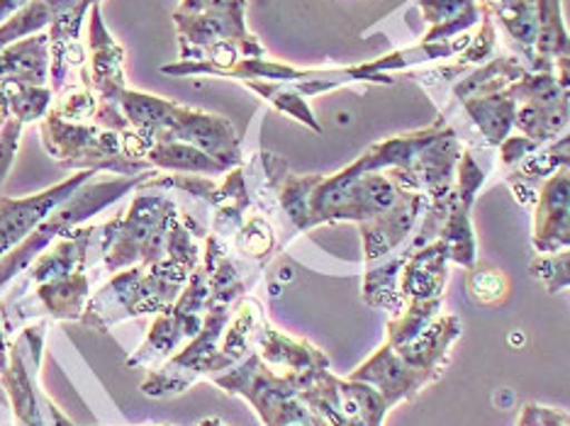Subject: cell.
<instances>
[{
  "instance_id": "cell-1",
  "label": "cell",
  "mask_w": 570,
  "mask_h": 426,
  "mask_svg": "<svg viewBox=\"0 0 570 426\" xmlns=\"http://www.w3.org/2000/svg\"><path fill=\"white\" fill-rule=\"evenodd\" d=\"M193 227L196 225L190 217H180L168 256L157 264L129 266L115 276L88 300L81 325L106 334L122 321L161 315L166 307H171L198 264V249L190 235Z\"/></svg>"
},
{
  "instance_id": "cell-2",
  "label": "cell",
  "mask_w": 570,
  "mask_h": 426,
  "mask_svg": "<svg viewBox=\"0 0 570 426\" xmlns=\"http://www.w3.org/2000/svg\"><path fill=\"white\" fill-rule=\"evenodd\" d=\"M120 110L147 145V151L151 145L180 141V145H190L210 153L213 159L225 166L239 161L235 127L217 115H207L129 88L120 96Z\"/></svg>"
},
{
  "instance_id": "cell-3",
  "label": "cell",
  "mask_w": 570,
  "mask_h": 426,
  "mask_svg": "<svg viewBox=\"0 0 570 426\" xmlns=\"http://www.w3.org/2000/svg\"><path fill=\"white\" fill-rule=\"evenodd\" d=\"M180 222L176 202L164 196H139L129 210L98 227L100 254L108 274L137 264H157L171 251L174 231Z\"/></svg>"
},
{
  "instance_id": "cell-4",
  "label": "cell",
  "mask_w": 570,
  "mask_h": 426,
  "mask_svg": "<svg viewBox=\"0 0 570 426\" xmlns=\"http://www.w3.org/2000/svg\"><path fill=\"white\" fill-rule=\"evenodd\" d=\"M47 329V321L37 319L8 341V364L0 370V385L18 426H73L42 387Z\"/></svg>"
},
{
  "instance_id": "cell-5",
  "label": "cell",
  "mask_w": 570,
  "mask_h": 426,
  "mask_svg": "<svg viewBox=\"0 0 570 426\" xmlns=\"http://www.w3.org/2000/svg\"><path fill=\"white\" fill-rule=\"evenodd\" d=\"M40 132L49 157L67 166V169L115 171L127 178L157 171L147 161L125 157L122 139L112 129L86 122H69L59 118L55 110H49L40 122Z\"/></svg>"
},
{
  "instance_id": "cell-6",
  "label": "cell",
  "mask_w": 570,
  "mask_h": 426,
  "mask_svg": "<svg viewBox=\"0 0 570 426\" xmlns=\"http://www.w3.org/2000/svg\"><path fill=\"white\" fill-rule=\"evenodd\" d=\"M213 295L210 264L205 261V266L190 276L178 300L154 319L147 339L127 358V368H141L149 373L159 370L168 358L186 348L200 334L207 309L213 305Z\"/></svg>"
},
{
  "instance_id": "cell-7",
  "label": "cell",
  "mask_w": 570,
  "mask_h": 426,
  "mask_svg": "<svg viewBox=\"0 0 570 426\" xmlns=\"http://www.w3.org/2000/svg\"><path fill=\"white\" fill-rule=\"evenodd\" d=\"M149 176H157V171L141 174L137 178L132 176V178H118V180H100V184H88L86 190H81L83 188L81 186L67 202H61L59 208L20 244V247H16L10 254L0 258V293H3L8 283L16 280L18 274H22V270L28 268L35 258L49 247V244H55L61 235H67V231L79 225L81 219H88L98 210L108 208L110 202L120 200L125 192L145 184Z\"/></svg>"
},
{
  "instance_id": "cell-8",
  "label": "cell",
  "mask_w": 570,
  "mask_h": 426,
  "mask_svg": "<svg viewBox=\"0 0 570 426\" xmlns=\"http://www.w3.org/2000/svg\"><path fill=\"white\" fill-rule=\"evenodd\" d=\"M96 174L98 171H81L63 180V184L40 192V196L20 200L0 196V258L20 247L61 202H67Z\"/></svg>"
},
{
  "instance_id": "cell-9",
  "label": "cell",
  "mask_w": 570,
  "mask_h": 426,
  "mask_svg": "<svg viewBox=\"0 0 570 426\" xmlns=\"http://www.w3.org/2000/svg\"><path fill=\"white\" fill-rule=\"evenodd\" d=\"M88 51H90V88L98 102L120 106V96L127 90L125 79V49L112 40L106 22L100 18V3L88 10Z\"/></svg>"
},
{
  "instance_id": "cell-10",
  "label": "cell",
  "mask_w": 570,
  "mask_h": 426,
  "mask_svg": "<svg viewBox=\"0 0 570 426\" xmlns=\"http://www.w3.org/2000/svg\"><path fill=\"white\" fill-rule=\"evenodd\" d=\"M49 34L24 37L0 49V83L45 86L49 76Z\"/></svg>"
},
{
  "instance_id": "cell-11",
  "label": "cell",
  "mask_w": 570,
  "mask_h": 426,
  "mask_svg": "<svg viewBox=\"0 0 570 426\" xmlns=\"http://www.w3.org/2000/svg\"><path fill=\"white\" fill-rule=\"evenodd\" d=\"M147 161L154 169H168V171H225L227 166L213 159L210 153H205L190 145H180V141H171V145H151L147 151Z\"/></svg>"
},
{
  "instance_id": "cell-12",
  "label": "cell",
  "mask_w": 570,
  "mask_h": 426,
  "mask_svg": "<svg viewBox=\"0 0 570 426\" xmlns=\"http://www.w3.org/2000/svg\"><path fill=\"white\" fill-rule=\"evenodd\" d=\"M6 93L10 102V115L22 125L42 120L51 110L55 90L47 86H28V83H6Z\"/></svg>"
},
{
  "instance_id": "cell-13",
  "label": "cell",
  "mask_w": 570,
  "mask_h": 426,
  "mask_svg": "<svg viewBox=\"0 0 570 426\" xmlns=\"http://www.w3.org/2000/svg\"><path fill=\"white\" fill-rule=\"evenodd\" d=\"M98 108V96L94 93L90 83H81V86H71L67 90H61L57 106H51L59 118L69 120V122H86L94 120Z\"/></svg>"
},
{
  "instance_id": "cell-14",
  "label": "cell",
  "mask_w": 570,
  "mask_h": 426,
  "mask_svg": "<svg viewBox=\"0 0 570 426\" xmlns=\"http://www.w3.org/2000/svg\"><path fill=\"white\" fill-rule=\"evenodd\" d=\"M22 122L18 118H8V122L0 127V186L6 184V176L10 174V166L16 161V153L20 147V135H22Z\"/></svg>"
},
{
  "instance_id": "cell-15",
  "label": "cell",
  "mask_w": 570,
  "mask_h": 426,
  "mask_svg": "<svg viewBox=\"0 0 570 426\" xmlns=\"http://www.w3.org/2000/svg\"><path fill=\"white\" fill-rule=\"evenodd\" d=\"M504 293V280L495 274H485L475 280V298H481L485 303H492V300H500Z\"/></svg>"
},
{
  "instance_id": "cell-16",
  "label": "cell",
  "mask_w": 570,
  "mask_h": 426,
  "mask_svg": "<svg viewBox=\"0 0 570 426\" xmlns=\"http://www.w3.org/2000/svg\"><path fill=\"white\" fill-rule=\"evenodd\" d=\"M10 118V102H8V93H6V86L0 83V127H3Z\"/></svg>"
},
{
  "instance_id": "cell-17",
  "label": "cell",
  "mask_w": 570,
  "mask_h": 426,
  "mask_svg": "<svg viewBox=\"0 0 570 426\" xmlns=\"http://www.w3.org/2000/svg\"><path fill=\"white\" fill-rule=\"evenodd\" d=\"M198 426H225L219 419H203Z\"/></svg>"
},
{
  "instance_id": "cell-18",
  "label": "cell",
  "mask_w": 570,
  "mask_h": 426,
  "mask_svg": "<svg viewBox=\"0 0 570 426\" xmlns=\"http://www.w3.org/2000/svg\"><path fill=\"white\" fill-rule=\"evenodd\" d=\"M164 426H168V424H164Z\"/></svg>"
}]
</instances>
